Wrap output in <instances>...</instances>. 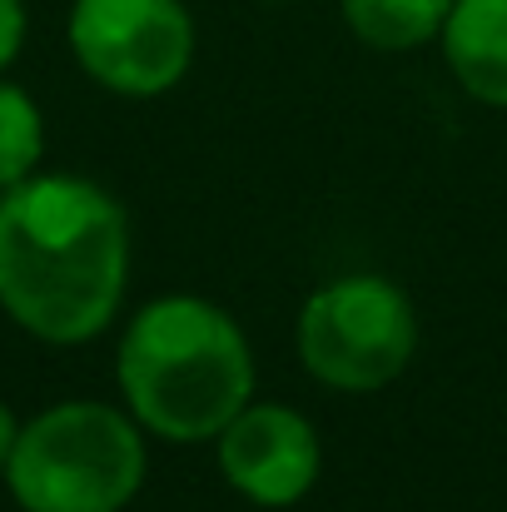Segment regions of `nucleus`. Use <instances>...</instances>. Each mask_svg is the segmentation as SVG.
<instances>
[{
	"label": "nucleus",
	"mask_w": 507,
	"mask_h": 512,
	"mask_svg": "<svg viewBox=\"0 0 507 512\" xmlns=\"http://www.w3.org/2000/svg\"><path fill=\"white\" fill-rule=\"evenodd\" d=\"M75 65L115 95H165L194 65V20L184 0H75L70 5Z\"/></svg>",
	"instance_id": "5"
},
{
	"label": "nucleus",
	"mask_w": 507,
	"mask_h": 512,
	"mask_svg": "<svg viewBox=\"0 0 507 512\" xmlns=\"http://www.w3.org/2000/svg\"><path fill=\"white\" fill-rule=\"evenodd\" d=\"M45 155V120L30 90L0 75V189L30 179Z\"/></svg>",
	"instance_id": "9"
},
{
	"label": "nucleus",
	"mask_w": 507,
	"mask_h": 512,
	"mask_svg": "<svg viewBox=\"0 0 507 512\" xmlns=\"http://www.w3.org/2000/svg\"><path fill=\"white\" fill-rule=\"evenodd\" d=\"M214 443L224 483L254 508H294L314 493L324 473V443L314 423L289 403L249 398Z\"/></svg>",
	"instance_id": "6"
},
{
	"label": "nucleus",
	"mask_w": 507,
	"mask_h": 512,
	"mask_svg": "<svg viewBox=\"0 0 507 512\" xmlns=\"http://www.w3.org/2000/svg\"><path fill=\"white\" fill-rule=\"evenodd\" d=\"M294 348L324 388L378 393L418 353V309L383 274H343L304 299Z\"/></svg>",
	"instance_id": "4"
},
{
	"label": "nucleus",
	"mask_w": 507,
	"mask_h": 512,
	"mask_svg": "<svg viewBox=\"0 0 507 512\" xmlns=\"http://www.w3.org/2000/svg\"><path fill=\"white\" fill-rule=\"evenodd\" d=\"M264 5H294V0H264Z\"/></svg>",
	"instance_id": "12"
},
{
	"label": "nucleus",
	"mask_w": 507,
	"mask_h": 512,
	"mask_svg": "<svg viewBox=\"0 0 507 512\" xmlns=\"http://www.w3.org/2000/svg\"><path fill=\"white\" fill-rule=\"evenodd\" d=\"M438 45L478 105L507 110V0H453Z\"/></svg>",
	"instance_id": "7"
},
{
	"label": "nucleus",
	"mask_w": 507,
	"mask_h": 512,
	"mask_svg": "<svg viewBox=\"0 0 507 512\" xmlns=\"http://www.w3.org/2000/svg\"><path fill=\"white\" fill-rule=\"evenodd\" d=\"M115 378L130 418L150 438L214 443L254 398V348L214 299L160 294L125 324Z\"/></svg>",
	"instance_id": "2"
},
{
	"label": "nucleus",
	"mask_w": 507,
	"mask_h": 512,
	"mask_svg": "<svg viewBox=\"0 0 507 512\" xmlns=\"http://www.w3.org/2000/svg\"><path fill=\"white\" fill-rule=\"evenodd\" d=\"M15 438H20V418H15V413H10V403L0 398V473H5V458H10Z\"/></svg>",
	"instance_id": "11"
},
{
	"label": "nucleus",
	"mask_w": 507,
	"mask_h": 512,
	"mask_svg": "<svg viewBox=\"0 0 507 512\" xmlns=\"http://www.w3.org/2000/svg\"><path fill=\"white\" fill-rule=\"evenodd\" d=\"M130 289V214L85 174L0 189V309L40 343H90Z\"/></svg>",
	"instance_id": "1"
},
{
	"label": "nucleus",
	"mask_w": 507,
	"mask_h": 512,
	"mask_svg": "<svg viewBox=\"0 0 507 512\" xmlns=\"http://www.w3.org/2000/svg\"><path fill=\"white\" fill-rule=\"evenodd\" d=\"M453 0H343V25L368 50H418L443 35Z\"/></svg>",
	"instance_id": "8"
},
{
	"label": "nucleus",
	"mask_w": 507,
	"mask_h": 512,
	"mask_svg": "<svg viewBox=\"0 0 507 512\" xmlns=\"http://www.w3.org/2000/svg\"><path fill=\"white\" fill-rule=\"evenodd\" d=\"M20 45H25V5L20 0H0V75L20 55Z\"/></svg>",
	"instance_id": "10"
},
{
	"label": "nucleus",
	"mask_w": 507,
	"mask_h": 512,
	"mask_svg": "<svg viewBox=\"0 0 507 512\" xmlns=\"http://www.w3.org/2000/svg\"><path fill=\"white\" fill-rule=\"evenodd\" d=\"M150 473L145 428L130 408L70 398L30 423L5 458V488L20 512H125Z\"/></svg>",
	"instance_id": "3"
}]
</instances>
